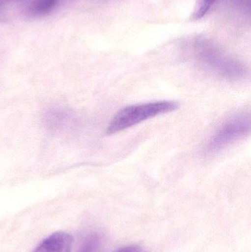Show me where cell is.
I'll return each instance as SVG.
<instances>
[{"label":"cell","mask_w":251,"mask_h":252,"mask_svg":"<svg viewBox=\"0 0 251 252\" xmlns=\"http://www.w3.org/2000/svg\"><path fill=\"white\" fill-rule=\"evenodd\" d=\"M251 131V116L249 114L240 113L225 121L206 145L208 154H217L239 139L247 136Z\"/></svg>","instance_id":"obj_2"},{"label":"cell","mask_w":251,"mask_h":252,"mask_svg":"<svg viewBox=\"0 0 251 252\" xmlns=\"http://www.w3.org/2000/svg\"><path fill=\"white\" fill-rule=\"evenodd\" d=\"M216 1L217 0H197L193 15V19L197 20L204 17Z\"/></svg>","instance_id":"obj_7"},{"label":"cell","mask_w":251,"mask_h":252,"mask_svg":"<svg viewBox=\"0 0 251 252\" xmlns=\"http://www.w3.org/2000/svg\"><path fill=\"white\" fill-rule=\"evenodd\" d=\"M58 2L59 0H35L28 6L27 13L31 17L47 16L56 8Z\"/></svg>","instance_id":"obj_5"},{"label":"cell","mask_w":251,"mask_h":252,"mask_svg":"<svg viewBox=\"0 0 251 252\" xmlns=\"http://www.w3.org/2000/svg\"><path fill=\"white\" fill-rule=\"evenodd\" d=\"M42 122L49 132L64 133L75 127L77 119L72 111L62 106H51L43 114Z\"/></svg>","instance_id":"obj_3"},{"label":"cell","mask_w":251,"mask_h":252,"mask_svg":"<svg viewBox=\"0 0 251 252\" xmlns=\"http://www.w3.org/2000/svg\"><path fill=\"white\" fill-rule=\"evenodd\" d=\"M103 240L99 234L88 235L78 252H101Z\"/></svg>","instance_id":"obj_6"},{"label":"cell","mask_w":251,"mask_h":252,"mask_svg":"<svg viewBox=\"0 0 251 252\" xmlns=\"http://www.w3.org/2000/svg\"><path fill=\"white\" fill-rule=\"evenodd\" d=\"M73 238L66 232L52 234L32 252H71Z\"/></svg>","instance_id":"obj_4"},{"label":"cell","mask_w":251,"mask_h":252,"mask_svg":"<svg viewBox=\"0 0 251 252\" xmlns=\"http://www.w3.org/2000/svg\"><path fill=\"white\" fill-rule=\"evenodd\" d=\"M178 103L173 101H157L133 105L115 115L108 126L109 134L118 133L159 115L176 110Z\"/></svg>","instance_id":"obj_1"},{"label":"cell","mask_w":251,"mask_h":252,"mask_svg":"<svg viewBox=\"0 0 251 252\" xmlns=\"http://www.w3.org/2000/svg\"><path fill=\"white\" fill-rule=\"evenodd\" d=\"M115 252H147L142 247L139 246H128V247H123V248L119 249L117 251Z\"/></svg>","instance_id":"obj_8"}]
</instances>
